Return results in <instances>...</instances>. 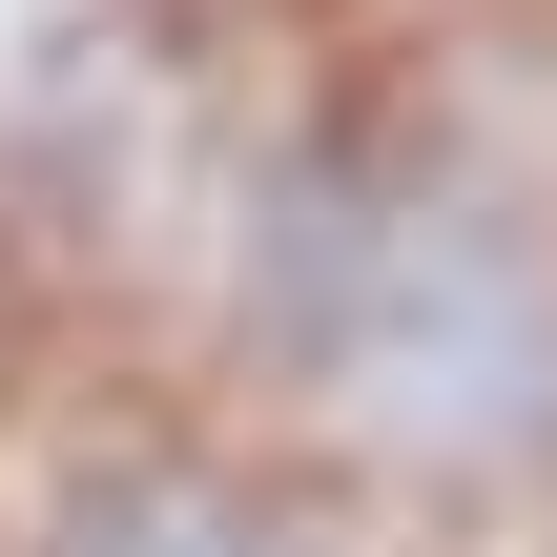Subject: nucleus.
I'll return each instance as SVG.
<instances>
[{"label":"nucleus","mask_w":557,"mask_h":557,"mask_svg":"<svg viewBox=\"0 0 557 557\" xmlns=\"http://www.w3.org/2000/svg\"><path fill=\"white\" fill-rule=\"evenodd\" d=\"M0 557H393V517L186 393V413H62L0 475Z\"/></svg>","instance_id":"obj_2"},{"label":"nucleus","mask_w":557,"mask_h":557,"mask_svg":"<svg viewBox=\"0 0 557 557\" xmlns=\"http://www.w3.org/2000/svg\"><path fill=\"white\" fill-rule=\"evenodd\" d=\"M186 372L372 517H475L557 475V145L475 83L248 103L186 186Z\"/></svg>","instance_id":"obj_1"}]
</instances>
